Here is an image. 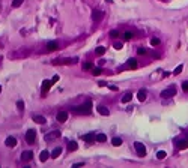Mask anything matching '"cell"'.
I'll return each mask as SVG.
<instances>
[{"instance_id": "obj_19", "label": "cell", "mask_w": 188, "mask_h": 168, "mask_svg": "<svg viewBox=\"0 0 188 168\" xmlns=\"http://www.w3.org/2000/svg\"><path fill=\"white\" fill-rule=\"evenodd\" d=\"M68 150H69V152L77 150V143H75V141H71V143L68 144Z\"/></svg>"}, {"instance_id": "obj_30", "label": "cell", "mask_w": 188, "mask_h": 168, "mask_svg": "<svg viewBox=\"0 0 188 168\" xmlns=\"http://www.w3.org/2000/svg\"><path fill=\"white\" fill-rule=\"evenodd\" d=\"M182 90L184 92H188V81H184L182 83Z\"/></svg>"}, {"instance_id": "obj_12", "label": "cell", "mask_w": 188, "mask_h": 168, "mask_svg": "<svg viewBox=\"0 0 188 168\" xmlns=\"http://www.w3.org/2000/svg\"><path fill=\"white\" fill-rule=\"evenodd\" d=\"M51 83H53V81H44V86H42V96H45V93H47V90L50 89Z\"/></svg>"}, {"instance_id": "obj_5", "label": "cell", "mask_w": 188, "mask_h": 168, "mask_svg": "<svg viewBox=\"0 0 188 168\" xmlns=\"http://www.w3.org/2000/svg\"><path fill=\"white\" fill-rule=\"evenodd\" d=\"M92 18H93V21H95V23H99L101 20L104 18V12L103 11H93L92 12Z\"/></svg>"}, {"instance_id": "obj_17", "label": "cell", "mask_w": 188, "mask_h": 168, "mask_svg": "<svg viewBox=\"0 0 188 168\" xmlns=\"http://www.w3.org/2000/svg\"><path fill=\"white\" fill-rule=\"evenodd\" d=\"M83 140L84 141H92V140H96V137L93 134H87V135H83Z\"/></svg>"}, {"instance_id": "obj_20", "label": "cell", "mask_w": 188, "mask_h": 168, "mask_svg": "<svg viewBox=\"0 0 188 168\" xmlns=\"http://www.w3.org/2000/svg\"><path fill=\"white\" fill-rule=\"evenodd\" d=\"M146 99V90H140V92H138V101H145Z\"/></svg>"}, {"instance_id": "obj_27", "label": "cell", "mask_w": 188, "mask_h": 168, "mask_svg": "<svg viewBox=\"0 0 188 168\" xmlns=\"http://www.w3.org/2000/svg\"><path fill=\"white\" fill-rule=\"evenodd\" d=\"M128 66H131V68H137V62L134 59H131V60H128Z\"/></svg>"}, {"instance_id": "obj_3", "label": "cell", "mask_w": 188, "mask_h": 168, "mask_svg": "<svg viewBox=\"0 0 188 168\" xmlns=\"http://www.w3.org/2000/svg\"><path fill=\"white\" fill-rule=\"evenodd\" d=\"M134 149H136L138 156H145L146 155V147L141 144V143H134Z\"/></svg>"}, {"instance_id": "obj_8", "label": "cell", "mask_w": 188, "mask_h": 168, "mask_svg": "<svg viewBox=\"0 0 188 168\" xmlns=\"http://www.w3.org/2000/svg\"><path fill=\"white\" fill-rule=\"evenodd\" d=\"M68 119V113L66 111H60L59 114H57V122H60V123H65Z\"/></svg>"}, {"instance_id": "obj_4", "label": "cell", "mask_w": 188, "mask_h": 168, "mask_svg": "<svg viewBox=\"0 0 188 168\" xmlns=\"http://www.w3.org/2000/svg\"><path fill=\"white\" fill-rule=\"evenodd\" d=\"M35 138H36V132H35L33 129H29L27 132H26V141L29 143V144H33Z\"/></svg>"}, {"instance_id": "obj_15", "label": "cell", "mask_w": 188, "mask_h": 168, "mask_svg": "<svg viewBox=\"0 0 188 168\" xmlns=\"http://www.w3.org/2000/svg\"><path fill=\"white\" fill-rule=\"evenodd\" d=\"M57 48V42H48L47 44V50L48 51H54Z\"/></svg>"}, {"instance_id": "obj_31", "label": "cell", "mask_w": 188, "mask_h": 168, "mask_svg": "<svg viewBox=\"0 0 188 168\" xmlns=\"http://www.w3.org/2000/svg\"><path fill=\"white\" fill-rule=\"evenodd\" d=\"M17 107H18V110H24V104H23L21 101H18V102H17Z\"/></svg>"}, {"instance_id": "obj_14", "label": "cell", "mask_w": 188, "mask_h": 168, "mask_svg": "<svg viewBox=\"0 0 188 168\" xmlns=\"http://www.w3.org/2000/svg\"><path fill=\"white\" fill-rule=\"evenodd\" d=\"M60 153H62V149H60V147H56V149L51 152V158H54V159H56V158H59V155H60Z\"/></svg>"}, {"instance_id": "obj_21", "label": "cell", "mask_w": 188, "mask_h": 168, "mask_svg": "<svg viewBox=\"0 0 188 168\" xmlns=\"http://www.w3.org/2000/svg\"><path fill=\"white\" fill-rule=\"evenodd\" d=\"M111 144L117 147V146H120V144H122V140H120V138H117V137H114L113 140H111Z\"/></svg>"}, {"instance_id": "obj_6", "label": "cell", "mask_w": 188, "mask_h": 168, "mask_svg": "<svg viewBox=\"0 0 188 168\" xmlns=\"http://www.w3.org/2000/svg\"><path fill=\"white\" fill-rule=\"evenodd\" d=\"M21 159L24 162H29V161H32L33 159V153H32L30 150H27V152H23V155H21Z\"/></svg>"}, {"instance_id": "obj_24", "label": "cell", "mask_w": 188, "mask_h": 168, "mask_svg": "<svg viewBox=\"0 0 188 168\" xmlns=\"http://www.w3.org/2000/svg\"><path fill=\"white\" fill-rule=\"evenodd\" d=\"M83 69H86V71H90V69H93V65L92 63H83Z\"/></svg>"}, {"instance_id": "obj_34", "label": "cell", "mask_w": 188, "mask_h": 168, "mask_svg": "<svg viewBox=\"0 0 188 168\" xmlns=\"http://www.w3.org/2000/svg\"><path fill=\"white\" fill-rule=\"evenodd\" d=\"M114 48H116V50H120L122 48V44L119 42V44H114Z\"/></svg>"}, {"instance_id": "obj_7", "label": "cell", "mask_w": 188, "mask_h": 168, "mask_svg": "<svg viewBox=\"0 0 188 168\" xmlns=\"http://www.w3.org/2000/svg\"><path fill=\"white\" fill-rule=\"evenodd\" d=\"M57 137H60V131H53V132H50V134L45 135V140L47 141H51V140H54V138H57Z\"/></svg>"}, {"instance_id": "obj_16", "label": "cell", "mask_w": 188, "mask_h": 168, "mask_svg": "<svg viewBox=\"0 0 188 168\" xmlns=\"http://www.w3.org/2000/svg\"><path fill=\"white\" fill-rule=\"evenodd\" d=\"M131 98H132V95L131 93H126V95L122 98V104H128L129 101H131Z\"/></svg>"}, {"instance_id": "obj_25", "label": "cell", "mask_w": 188, "mask_h": 168, "mask_svg": "<svg viewBox=\"0 0 188 168\" xmlns=\"http://www.w3.org/2000/svg\"><path fill=\"white\" fill-rule=\"evenodd\" d=\"M166 155H167L166 152L160 150V152H158V153H157V158H158V159H164V158H166Z\"/></svg>"}, {"instance_id": "obj_35", "label": "cell", "mask_w": 188, "mask_h": 168, "mask_svg": "<svg viewBox=\"0 0 188 168\" xmlns=\"http://www.w3.org/2000/svg\"><path fill=\"white\" fill-rule=\"evenodd\" d=\"M145 53H146L145 48H138V54H145Z\"/></svg>"}, {"instance_id": "obj_1", "label": "cell", "mask_w": 188, "mask_h": 168, "mask_svg": "<svg viewBox=\"0 0 188 168\" xmlns=\"http://www.w3.org/2000/svg\"><path fill=\"white\" fill-rule=\"evenodd\" d=\"M72 113H77V114H89L92 111V102L87 101L84 105H78V107H72L71 108Z\"/></svg>"}, {"instance_id": "obj_32", "label": "cell", "mask_w": 188, "mask_h": 168, "mask_svg": "<svg viewBox=\"0 0 188 168\" xmlns=\"http://www.w3.org/2000/svg\"><path fill=\"white\" fill-rule=\"evenodd\" d=\"M132 38V33H131V32H126V33H125V39H131Z\"/></svg>"}, {"instance_id": "obj_9", "label": "cell", "mask_w": 188, "mask_h": 168, "mask_svg": "<svg viewBox=\"0 0 188 168\" xmlns=\"http://www.w3.org/2000/svg\"><path fill=\"white\" fill-rule=\"evenodd\" d=\"M96 111L99 113V114H103V116H108V114H110L108 108H107V107H104V105H99V107H96Z\"/></svg>"}, {"instance_id": "obj_22", "label": "cell", "mask_w": 188, "mask_h": 168, "mask_svg": "<svg viewBox=\"0 0 188 168\" xmlns=\"http://www.w3.org/2000/svg\"><path fill=\"white\" fill-rule=\"evenodd\" d=\"M95 53H96V54H98V56H103V54H104V53H105V47H98Z\"/></svg>"}, {"instance_id": "obj_18", "label": "cell", "mask_w": 188, "mask_h": 168, "mask_svg": "<svg viewBox=\"0 0 188 168\" xmlns=\"http://www.w3.org/2000/svg\"><path fill=\"white\" fill-rule=\"evenodd\" d=\"M96 141H99V143L107 141V135H104V134H98V135H96Z\"/></svg>"}, {"instance_id": "obj_26", "label": "cell", "mask_w": 188, "mask_h": 168, "mask_svg": "<svg viewBox=\"0 0 188 168\" xmlns=\"http://www.w3.org/2000/svg\"><path fill=\"white\" fill-rule=\"evenodd\" d=\"M21 5H23V0H14V2H12V6H14V8H18Z\"/></svg>"}, {"instance_id": "obj_13", "label": "cell", "mask_w": 188, "mask_h": 168, "mask_svg": "<svg viewBox=\"0 0 188 168\" xmlns=\"http://www.w3.org/2000/svg\"><path fill=\"white\" fill-rule=\"evenodd\" d=\"M33 120L36 122V123H39V125H44V123H45V117H44V116H33Z\"/></svg>"}, {"instance_id": "obj_37", "label": "cell", "mask_w": 188, "mask_h": 168, "mask_svg": "<svg viewBox=\"0 0 188 168\" xmlns=\"http://www.w3.org/2000/svg\"><path fill=\"white\" fill-rule=\"evenodd\" d=\"M0 92H2V86H0Z\"/></svg>"}, {"instance_id": "obj_28", "label": "cell", "mask_w": 188, "mask_h": 168, "mask_svg": "<svg viewBox=\"0 0 188 168\" xmlns=\"http://www.w3.org/2000/svg\"><path fill=\"white\" fill-rule=\"evenodd\" d=\"M150 44H152L154 47H155V45H160V39H157V38H152V39H150Z\"/></svg>"}, {"instance_id": "obj_29", "label": "cell", "mask_w": 188, "mask_h": 168, "mask_svg": "<svg viewBox=\"0 0 188 168\" xmlns=\"http://www.w3.org/2000/svg\"><path fill=\"white\" fill-rule=\"evenodd\" d=\"M92 74H93V75H99V74H101V69H99V68H93V69H92Z\"/></svg>"}, {"instance_id": "obj_2", "label": "cell", "mask_w": 188, "mask_h": 168, "mask_svg": "<svg viewBox=\"0 0 188 168\" xmlns=\"http://www.w3.org/2000/svg\"><path fill=\"white\" fill-rule=\"evenodd\" d=\"M175 95H176V87H175V86H171V87H169V89H166V90H162V92H161L162 98H171Z\"/></svg>"}, {"instance_id": "obj_33", "label": "cell", "mask_w": 188, "mask_h": 168, "mask_svg": "<svg viewBox=\"0 0 188 168\" xmlns=\"http://www.w3.org/2000/svg\"><path fill=\"white\" fill-rule=\"evenodd\" d=\"M110 36H113V38H116V36H117V32H116V30H111V32H110Z\"/></svg>"}, {"instance_id": "obj_11", "label": "cell", "mask_w": 188, "mask_h": 168, "mask_svg": "<svg viewBox=\"0 0 188 168\" xmlns=\"http://www.w3.org/2000/svg\"><path fill=\"white\" fill-rule=\"evenodd\" d=\"M50 152H47V150H42V152H41V156H39V161L41 162H45L47 161V159H48V156H50Z\"/></svg>"}, {"instance_id": "obj_23", "label": "cell", "mask_w": 188, "mask_h": 168, "mask_svg": "<svg viewBox=\"0 0 188 168\" xmlns=\"http://www.w3.org/2000/svg\"><path fill=\"white\" fill-rule=\"evenodd\" d=\"M182 69H184V65H179V66H176V68H175L173 74H175V75H178V74H181V72H182Z\"/></svg>"}, {"instance_id": "obj_10", "label": "cell", "mask_w": 188, "mask_h": 168, "mask_svg": "<svg viewBox=\"0 0 188 168\" xmlns=\"http://www.w3.org/2000/svg\"><path fill=\"white\" fill-rule=\"evenodd\" d=\"M5 144H6L8 147H15V146H17V140H15L14 137H8L6 141H5Z\"/></svg>"}, {"instance_id": "obj_36", "label": "cell", "mask_w": 188, "mask_h": 168, "mask_svg": "<svg viewBox=\"0 0 188 168\" xmlns=\"http://www.w3.org/2000/svg\"><path fill=\"white\" fill-rule=\"evenodd\" d=\"M80 167H83V164H74V168H80Z\"/></svg>"}]
</instances>
